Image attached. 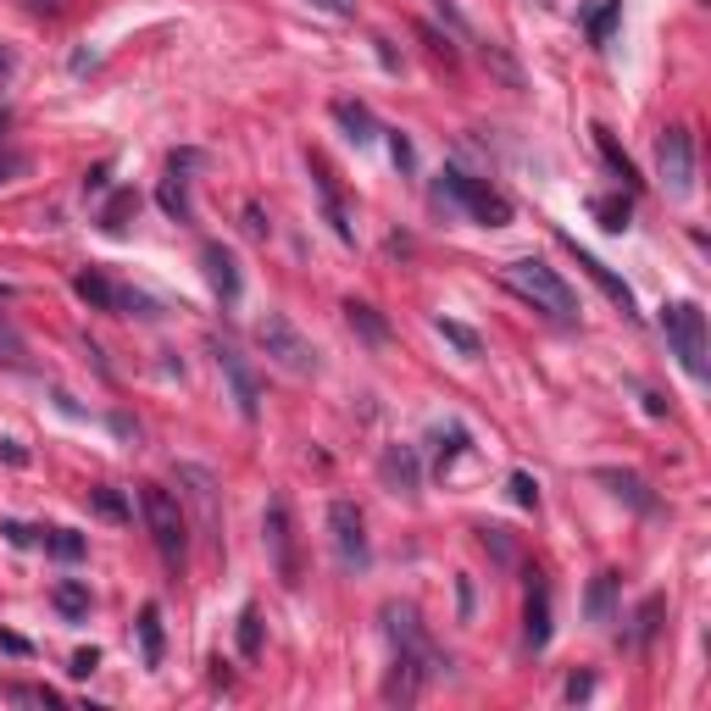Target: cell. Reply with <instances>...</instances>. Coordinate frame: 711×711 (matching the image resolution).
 Listing matches in <instances>:
<instances>
[{
	"mask_svg": "<svg viewBox=\"0 0 711 711\" xmlns=\"http://www.w3.org/2000/svg\"><path fill=\"white\" fill-rule=\"evenodd\" d=\"M500 278H506V290L523 295L534 312H545V317H556V322H579V295L567 290V278H561L556 267H545L539 256L511 262Z\"/></svg>",
	"mask_w": 711,
	"mask_h": 711,
	"instance_id": "1",
	"label": "cell"
},
{
	"mask_svg": "<svg viewBox=\"0 0 711 711\" xmlns=\"http://www.w3.org/2000/svg\"><path fill=\"white\" fill-rule=\"evenodd\" d=\"M139 511H145V529L167 561V573L183 579V567H189V523H183V506L162 490V484H145L139 490Z\"/></svg>",
	"mask_w": 711,
	"mask_h": 711,
	"instance_id": "2",
	"label": "cell"
},
{
	"mask_svg": "<svg viewBox=\"0 0 711 711\" xmlns=\"http://www.w3.org/2000/svg\"><path fill=\"white\" fill-rule=\"evenodd\" d=\"M440 201L461 206L472 223H484V228H506V223H511V201L500 195L495 183L472 178V173H461V167H445V173H440Z\"/></svg>",
	"mask_w": 711,
	"mask_h": 711,
	"instance_id": "3",
	"label": "cell"
},
{
	"mask_svg": "<svg viewBox=\"0 0 711 711\" xmlns=\"http://www.w3.org/2000/svg\"><path fill=\"white\" fill-rule=\"evenodd\" d=\"M262 545H267V561H272V579L283 589H301V539H295V517H290V500L272 495L267 511H262Z\"/></svg>",
	"mask_w": 711,
	"mask_h": 711,
	"instance_id": "4",
	"label": "cell"
},
{
	"mask_svg": "<svg viewBox=\"0 0 711 711\" xmlns=\"http://www.w3.org/2000/svg\"><path fill=\"white\" fill-rule=\"evenodd\" d=\"M256 345L267 351L272 367H283L290 378H312V372H317V351H312V340H306L283 312H267V317L256 322Z\"/></svg>",
	"mask_w": 711,
	"mask_h": 711,
	"instance_id": "5",
	"label": "cell"
},
{
	"mask_svg": "<svg viewBox=\"0 0 711 711\" xmlns=\"http://www.w3.org/2000/svg\"><path fill=\"white\" fill-rule=\"evenodd\" d=\"M661 334H668V351L678 356L689 378H706V312L695 301L661 306Z\"/></svg>",
	"mask_w": 711,
	"mask_h": 711,
	"instance_id": "6",
	"label": "cell"
},
{
	"mask_svg": "<svg viewBox=\"0 0 711 711\" xmlns=\"http://www.w3.org/2000/svg\"><path fill=\"white\" fill-rule=\"evenodd\" d=\"M656 178H661V189H668L673 201L695 195V139H689L684 123L661 128V139H656Z\"/></svg>",
	"mask_w": 711,
	"mask_h": 711,
	"instance_id": "7",
	"label": "cell"
},
{
	"mask_svg": "<svg viewBox=\"0 0 711 711\" xmlns=\"http://www.w3.org/2000/svg\"><path fill=\"white\" fill-rule=\"evenodd\" d=\"M328 539H334V556L345 573H367L372 545H367V523H361L356 500H328Z\"/></svg>",
	"mask_w": 711,
	"mask_h": 711,
	"instance_id": "8",
	"label": "cell"
},
{
	"mask_svg": "<svg viewBox=\"0 0 711 711\" xmlns=\"http://www.w3.org/2000/svg\"><path fill=\"white\" fill-rule=\"evenodd\" d=\"M178 490L189 495V506H195V517H201V534H206L212 545H223V490H217V479H212L206 467L183 461V467H178Z\"/></svg>",
	"mask_w": 711,
	"mask_h": 711,
	"instance_id": "9",
	"label": "cell"
},
{
	"mask_svg": "<svg viewBox=\"0 0 711 711\" xmlns=\"http://www.w3.org/2000/svg\"><path fill=\"white\" fill-rule=\"evenodd\" d=\"M384 634H390V645H395V650H411V656H422V661H429V668H434V678L450 668V661L434 650L429 629L417 623V611H411L406 600H390V606H384Z\"/></svg>",
	"mask_w": 711,
	"mask_h": 711,
	"instance_id": "10",
	"label": "cell"
},
{
	"mask_svg": "<svg viewBox=\"0 0 711 711\" xmlns=\"http://www.w3.org/2000/svg\"><path fill=\"white\" fill-rule=\"evenodd\" d=\"M212 356H217V367H223V378H228V395H233V406H240V417L256 422V417H262V384H256L251 361L233 351L228 340H212Z\"/></svg>",
	"mask_w": 711,
	"mask_h": 711,
	"instance_id": "11",
	"label": "cell"
},
{
	"mask_svg": "<svg viewBox=\"0 0 711 711\" xmlns=\"http://www.w3.org/2000/svg\"><path fill=\"white\" fill-rule=\"evenodd\" d=\"M434 678V668L422 656H411V650H395V661H390V678H384V700L390 706H411L417 695H422V684Z\"/></svg>",
	"mask_w": 711,
	"mask_h": 711,
	"instance_id": "12",
	"label": "cell"
},
{
	"mask_svg": "<svg viewBox=\"0 0 711 711\" xmlns=\"http://www.w3.org/2000/svg\"><path fill=\"white\" fill-rule=\"evenodd\" d=\"M312 183H317V201H322V217H328V228H334V240H340V245H356V223H351V212H345V201H340L334 173H328L322 162H312Z\"/></svg>",
	"mask_w": 711,
	"mask_h": 711,
	"instance_id": "13",
	"label": "cell"
},
{
	"mask_svg": "<svg viewBox=\"0 0 711 711\" xmlns=\"http://www.w3.org/2000/svg\"><path fill=\"white\" fill-rule=\"evenodd\" d=\"M378 479H384V490H395V495H417L422 490L417 450L411 445H390L384 456H378Z\"/></svg>",
	"mask_w": 711,
	"mask_h": 711,
	"instance_id": "14",
	"label": "cell"
},
{
	"mask_svg": "<svg viewBox=\"0 0 711 711\" xmlns=\"http://www.w3.org/2000/svg\"><path fill=\"white\" fill-rule=\"evenodd\" d=\"M567 245H573V256H579V267L600 283V295L611 301V306H623V317H634V290H629V283L618 278V272H611L600 256H589V251H579V240H567Z\"/></svg>",
	"mask_w": 711,
	"mask_h": 711,
	"instance_id": "15",
	"label": "cell"
},
{
	"mask_svg": "<svg viewBox=\"0 0 711 711\" xmlns=\"http://www.w3.org/2000/svg\"><path fill=\"white\" fill-rule=\"evenodd\" d=\"M73 295H78L89 312H117V317H123V290H117L106 272H94V267H84V272L73 278Z\"/></svg>",
	"mask_w": 711,
	"mask_h": 711,
	"instance_id": "16",
	"label": "cell"
},
{
	"mask_svg": "<svg viewBox=\"0 0 711 711\" xmlns=\"http://www.w3.org/2000/svg\"><path fill=\"white\" fill-rule=\"evenodd\" d=\"M595 484H606L618 500H629L634 511H656V495L645 490L639 472H623V467H595Z\"/></svg>",
	"mask_w": 711,
	"mask_h": 711,
	"instance_id": "17",
	"label": "cell"
},
{
	"mask_svg": "<svg viewBox=\"0 0 711 711\" xmlns=\"http://www.w3.org/2000/svg\"><path fill=\"white\" fill-rule=\"evenodd\" d=\"M523 639H529V650H545V645H550V589L539 584V573H534V584H529V611H523Z\"/></svg>",
	"mask_w": 711,
	"mask_h": 711,
	"instance_id": "18",
	"label": "cell"
},
{
	"mask_svg": "<svg viewBox=\"0 0 711 711\" xmlns=\"http://www.w3.org/2000/svg\"><path fill=\"white\" fill-rule=\"evenodd\" d=\"M201 262H206L212 290H217L223 301H240V262H233V251H223V245H206V251H201Z\"/></svg>",
	"mask_w": 711,
	"mask_h": 711,
	"instance_id": "19",
	"label": "cell"
},
{
	"mask_svg": "<svg viewBox=\"0 0 711 711\" xmlns=\"http://www.w3.org/2000/svg\"><path fill=\"white\" fill-rule=\"evenodd\" d=\"M618 584H623V579L611 573V567L589 579V595H584V618H589V623H611V606H618Z\"/></svg>",
	"mask_w": 711,
	"mask_h": 711,
	"instance_id": "20",
	"label": "cell"
},
{
	"mask_svg": "<svg viewBox=\"0 0 711 711\" xmlns=\"http://www.w3.org/2000/svg\"><path fill=\"white\" fill-rule=\"evenodd\" d=\"M139 656H145V668H162V656H167L162 606H145V611H139Z\"/></svg>",
	"mask_w": 711,
	"mask_h": 711,
	"instance_id": "21",
	"label": "cell"
},
{
	"mask_svg": "<svg viewBox=\"0 0 711 711\" xmlns=\"http://www.w3.org/2000/svg\"><path fill=\"white\" fill-rule=\"evenodd\" d=\"M345 322L356 328L367 345H390V322H384V312H378V306H367V301H345Z\"/></svg>",
	"mask_w": 711,
	"mask_h": 711,
	"instance_id": "22",
	"label": "cell"
},
{
	"mask_svg": "<svg viewBox=\"0 0 711 711\" xmlns=\"http://www.w3.org/2000/svg\"><path fill=\"white\" fill-rule=\"evenodd\" d=\"M183 183H189L183 173H167L162 189H156V201H162V212H167L173 223H195V206H189V189H183Z\"/></svg>",
	"mask_w": 711,
	"mask_h": 711,
	"instance_id": "23",
	"label": "cell"
},
{
	"mask_svg": "<svg viewBox=\"0 0 711 711\" xmlns=\"http://www.w3.org/2000/svg\"><path fill=\"white\" fill-rule=\"evenodd\" d=\"M334 117L345 123V134L356 139V145H372V139H378V123H372V112L361 101H334Z\"/></svg>",
	"mask_w": 711,
	"mask_h": 711,
	"instance_id": "24",
	"label": "cell"
},
{
	"mask_svg": "<svg viewBox=\"0 0 711 711\" xmlns=\"http://www.w3.org/2000/svg\"><path fill=\"white\" fill-rule=\"evenodd\" d=\"M51 600H56V611L67 623H84L89 618V584H78V579H62L56 589H51Z\"/></svg>",
	"mask_w": 711,
	"mask_h": 711,
	"instance_id": "25",
	"label": "cell"
},
{
	"mask_svg": "<svg viewBox=\"0 0 711 711\" xmlns=\"http://www.w3.org/2000/svg\"><path fill=\"white\" fill-rule=\"evenodd\" d=\"M595 151H600V162H606L611 173H618V183H623V189H634V183H639V173H634V162H629V156L618 151V139H611L606 128H595Z\"/></svg>",
	"mask_w": 711,
	"mask_h": 711,
	"instance_id": "26",
	"label": "cell"
},
{
	"mask_svg": "<svg viewBox=\"0 0 711 711\" xmlns=\"http://www.w3.org/2000/svg\"><path fill=\"white\" fill-rule=\"evenodd\" d=\"M661 618H668V600H661V595H650V600L639 606V618H634V634H629V645H634V650H645V645L656 639Z\"/></svg>",
	"mask_w": 711,
	"mask_h": 711,
	"instance_id": "27",
	"label": "cell"
},
{
	"mask_svg": "<svg viewBox=\"0 0 711 711\" xmlns=\"http://www.w3.org/2000/svg\"><path fill=\"white\" fill-rule=\"evenodd\" d=\"M461 450H467V429H461V422H445V429H434V467H440V472H450Z\"/></svg>",
	"mask_w": 711,
	"mask_h": 711,
	"instance_id": "28",
	"label": "cell"
},
{
	"mask_svg": "<svg viewBox=\"0 0 711 711\" xmlns=\"http://www.w3.org/2000/svg\"><path fill=\"white\" fill-rule=\"evenodd\" d=\"M618 23H623V0H600V7L589 12V39L600 45V51L611 45V34H618Z\"/></svg>",
	"mask_w": 711,
	"mask_h": 711,
	"instance_id": "29",
	"label": "cell"
},
{
	"mask_svg": "<svg viewBox=\"0 0 711 711\" xmlns=\"http://www.w3.org/2000/svg\"><path fill=\"white\" fill-rule=\"evenodd\" d=\"M134 212H139V195H134V189H117V195L106 201V212H101V228H106V233H123Z\"/></svg>",
	"mask_w": 711,
	"mask_h": 711,
	"instance_id": "30",
	"label": "cell"
},
{
	"mask_svg": "<svg viewBox=\"0 0 711 711\" xmlns=\"http://www.w3.org/2000/svg\"><path fill=\"white\" fill-rule=\"evenodd\" d=\"M0 700H12V706H62V695L51 684H7Z\"/></svg>",
	"mask_w": 711,
	"mask_h": 711,
	"instance_id": "31",
	"label": "cell"
},
{
	"mask_svg": "<svg viewBox=\"0 0 711 711\" xmlns=\"http://www.w3.org/2000/svg\"><path fill=\"white\" fill-rule=\"evenodd\" d=\"M434 328H440V334H445V340H450V345H456L461 356H479V351H484V340L472 334L467 322H456V317H434Z\"/></svg>",
	"mask_w": 711,
	"mask_h": 711,
	"instance_id": "32",
	"label": "cell"
},
{
	"mask_svg": "<svg viewBox=\"0 0 711 711\" xmlns=\"http://www.w3.org/2000/svg\"><path fill=\"white\" fill-rule=\"evenodd\" d=\"M240 656H245V661L262 656V611H256V606L240 611Z\"/></svg>",
	"mask_w": 711,
	"mask_h": 711,
	"instance_id": "33",
	"label": "cell"
},
{
	"mask_svg": "<svg viewBox=\"0 0 711 711\" xmlns=\"http://www.w3.org/2000/svg\"><path fill=\"white\" fill-rule=\"evenodd\" d=\"M595 217H600L606 233H623V228H629V195H606V201H595Z\"/></svg>",
	"mask_w": 711,
	"mask_h": 711,
	"instance_id": "34",
	"label": "cell"
},
{
	"mask_svg": "<svg viewBox=\"0 0 711 711\" xmlns=\"http://www.w3.org/2000/svg\"><path fill=\"white\" fill-rule=\"evenodd\" d=\"M89 506L101 511L106 523H128V517H134V511H128V500H123L117 490H89Z\"/></svg>",
	"mask_w": 711,
	"mask_h": 711,
	"instance_id": "35",
	"label": "cell"
},
{
	"mask_svg": "<svg viewBox=\"0 0 711 711\" xmlns=\"http://www.w3.org/2000/svg\"><path fill=\"white\" fill-rule=\"evenodd\" d=\"M45 550H51L56 561H78V556H84V534H73V529H51V534H45Z\"/></svg>",
	"mask_w": 711,
	"mask_h": 711,
	"instance_id": "36",
	"label": "cell"
},
{
	"mask_svg": "<svg viewBox=\"0 0 711 711\" xmlns=\"http://www.w3.org/2000/svg\"><path fill=\"white\" fill-rule=\"evenodd\" d=\"M511 500H517V506H529V511L539 506V484L529 479V472H511Z\"/></svg>",
	"mask_w": 711,
	"mask_h": 711,
	"instance_id": "37",
	"label": "cell"
},
{
	"mask_svg": "<svg viewBox=\"0 0 711 711\" xmlns=\"http://www.w3.org/2000/svg\"><path fill=\"white\" fill-rule=\"evenodd\" d=\"M390 156H395V167H401V173H411V167H417V151H411V139H406V134H390Z\"/></svg>",
	"mask_w": 711,
	"mask_h": 711,
	"instance_id": "38",
	"label": "cell"
},
{
	"mask_svg": "<svg viewBox=\"0 0 711 711\" xmlns=\"http://www.w3.org/2000/svg\"><path fill=\"white\" fill-rule=\"evenodd\" d=\"M94 668H101V650H78V656H73V668H67V673H73V678H89Z\"/></svg>",
	"mask_w": 711,
	"mask_h": 711,
	"instance_id": "39",
	"label": "cell"
},
{
	"mask_svg": "<svg viewBox=\"0 0 711 711\" xmlns=\"http://www.w3.org/2000/svg\"><path fill=\"white\" fill-rule=\"evenodd\" d=\"M267 228H272V223H267V212H262V206L251 201V206H245V233H256V240H267Z\"/></svg>",
	"mask_w": 711,
	"mask_h": 711,
	"instance_id": "40",
	"label": "cell"
},
{
	"mask_svg": "<svg viewBox=\"0 0 711 711\" xmlns=\"http://www.w3.org/2000/svg\"><path fill=\"white\" fill-rule=\"evenodd\" d=\"M312 7L328 17H356V0H312Z\"/></svg>",
	"mask_w": 711,
	"mask_h": 711,
	"instance_id": "41",
	"label": "cell"
},
{
	"mask_svg": "<svg viewBox=\"0 0 711 711\" xmlns=\"http://www.w3.org/2000/svg\"><path fill=\"white\" fill-rule=\"evenodd\" d=\"M0 534H7V539H12V545H17V550H28V545H34V539H39V534H34V529H28V523H7V529H0Z\"/></svg>",
	"mask_w": 711,
	"mask_h": 711,
	"instance_id": "42",
	"label": "cell"
},
{
	"mask_svg": "<svg viewBox=\"0 0 711 711\" xmlns=\"http://www.w3.org/2000/svg\"><path fill=\"white\" fill-rule=\"evenodd\" d=\"M17 173H28V156H0V183H12Z\"/></svg>",
	"mask_w": 711,
	"mask_h": 711,
	"instance_id": "43",
	"label": "cell"
},
{
	"mask_svg": "<svg viewBox=\"0 0 711 711\" xmlns=\"http://www.w3.org/2000/svg\"><path fill=\"white\" fill-rule=\"evenodd\" d=\"M589 689H595V678H589V673H573V678H567V700H584Z\"/></svg>",
	"mask_w": 711,
	"mask_h": 711,
	"instance_id": "44",
	"label": "cell"
},
{
	"mask_svg": "<svg viewBox=\"0 0 711 711\" xmlns=\"http://www.w3.org/2000/svg\"><path fill=\"white\" fill-rule=\"evenodd\" d=\"M0 456H7V461H17V467L28 461V450H23V445H12V440H7V445H0Z\"/></svg>",
	"mask_w": 711,
	"mask_h": 711,
	"instance_id": "45",
	"label": "cell"
},
{
	"mask_svg": "<svg viewBox=\"0 0 711 711\" xmlns=\"http://www.w3.org/2000/svg\"><path fill=\"white\" fill-rule=\"evenodd\" d=\"M0 645H7L12 656H28V639H17V634H0Z\"/></svg>",
	"mask_w": 711,
	"mask_h": 711,
	"instance_id": "46",
	"label": "cell"
},
{
	"mask_svg": "<svg viewBox=\"0 0 711 711\" xmlns=\"http://www.w3.org/2000/svg\"><path fill=\"white\" fill-rule=\"evenodd\" d=\"M12 67H17V56L7 51V45H0V78H12Z\"/></svg>",
	"mask_w": 711,
	"mask_h": 711,
	"instance_id": "47",
	"label": "cell"
},
{
	"mask_svg": "<svg viewBox=\"0 0 711 711\" xmlns=\"http://www.w3.org/2000/svg\"><path fill=\"white\" fill-rule=\"evenodd\" d=\"M7 128H12V112H7V106H0V134H7Z\"/></svg>",
	"mask_w": 711,
	"mask_h": 711,
	"instance_id": "48",
	"label": "cell"
},
{
	"mask_svg": "<svg viewBox=\"0 0 711 711\" xmlns=\"http://www.w3.org/2000/svg\"><path fill=\"white\" fill-rule=\"evenodd\" d=\"M0 301H12V283H0Z\"/></svg>",
	"mask_w": 711,
	"mask_h": 711,
	"instance_id": "49",
	"label": "cell"
}]
</instances>
